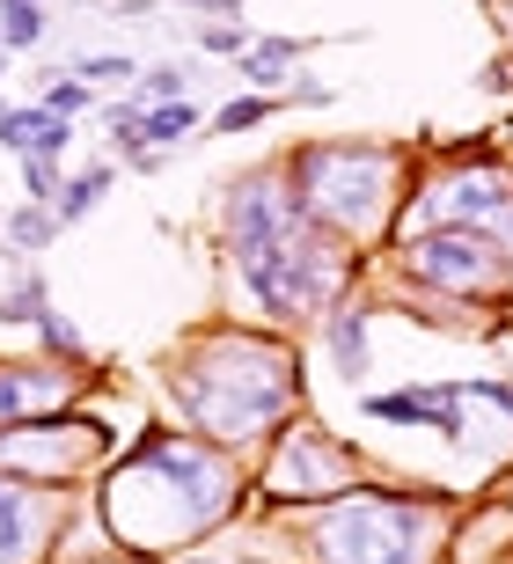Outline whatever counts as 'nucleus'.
<instances>
[{"instance_id":"f257e3e1","label":"nucleus","mask_w":513,"mask_h":564,"mask_svg":"<svg viewBox=\"0 0 513 564\" xmlns=\"http://www.w3.org/2000/svg\"><path fill=\"white\" fill-rule=\"evenodd\" d=\"M287 397H293L287 352H279V345H249V337L205 345L199 367H191V381H184L191 419L213 425V433H227V440H249L257 425H271Z\"/></svg>"},{"instance_id":"f03ea898","label":"nucleus","mask_w":513,"mask_h":564,"mask_svg":"<svg viewBox=\"0 0 513 564\" xmlns=\"http://www.w3.org/2000/svg\"><path fill=\"white\" fill-rule=\"evenodd\" d=\"M432 513L418 499H338L316 521L323 564H426Z\"/></svg>"},{"instance_id":"7ed1b4c3","label":"nucleus","mask_w":513,"mask_h":564,"mask_svg":"<svg viewBox=\"0 0 513 564\" xmlns=\"http://www.w3.org/2000/svg\"><path fill=\"white\" fill-rule=\"evenodd\" d=\"M389 184V154L367 147H301V206L330 220H367Z\"/></svg>"},{"instance_id":"20e7f679","label":"nucleus","mask_w":513,"mask_h":564,"mask_svg":"<svg viewBox=\"0 0 513 564\" xmlns=\"http://www.w3.org/2000/svg\"><path fill=\"white\" fill-rule=\"evenodd\" d=\"M410 272L432 279V286H448V293H477V286H499L506 257H499V242H484V235L440 228V235H426V242L410 250Z\"/></svg>"},{"instance_id":"39448f33","label":"nucleus","mask_w":513,"mask_h":564,"mask_svg":"<svg viewBox=\"0 0 513 564\" xmlns=\"http://www.w3.org/2000/svg\"><path fill=\"white\" fill-rule=\"evenodd\" d=\"M440 206V220H513V184L499 176V169H462V176H448V184L426 198V213Z\"/></svg>"},{"instance_id":"423d86ee","label":"nucleus","mask_w":513,"mask_h":564,"mask_svg":"<svg viewBox=\"0 0 513 564\" xmlns=\"http://www.w3.org/2000/svg\"><path fill=\"white\" fill-rule=\"evenodd\" d=\"M367 419L382 425H440V433H462V389H404V397H367Z\"/></svg>"},{"instance_id":"0eeeda50","label":"nucleus","mask_w":513,"mask_h":564,"mask_svg":"<svg viewBox=\"0 0 513 564\" xmlns=\"http://www.w3.org/2000/svg\"><path fill=\"white\" fill-rule=\"evenodd\" d=\"M52 403H66V375H52V367H22V359L0 367V425L8 419H38V411H52Z\"/></svg>"},{"instance_id":"6e6552de","label":"nucleus","mask_w":513,"mask_h":564,"mask_svg":"<svg viewBox=\"0 0 513 564\" xmlns=\"http://www.w3.org/2000/svg\"><path fill=\"white\" fill-rule=\"evenodd\" d=\"M38 521H44L38 491H30V484H15V477H0V564H22V557H30Z\"/></svg>"},{"instance_id":"1a4fd4ad","label":"nucleus","mask_w":513,"mask_h":564,"mask_svg":"<svg viewBox=\"0 0 513 564\" xmlns=\"http://www.w3.org/2000/svg\"><path fill=\"white\" fill-rule=\"evenodd\" d=\"M0 147H22V154H60L66 147V118L52 110H0Z\"/></svg>"},{"instance_id":"9d476101","label":"nucleus","mask_w":513,"mask_h":564,"mask_svg":"<svg viewBox=\"0 0 513 564\" xmlns=\"http://www.w3.org/2000/svg\"><path fill=\"white\" fill-rule=\"evenodd\" d=\"M301 44H308V37H265V44H243V74H249V82H279V74L301 59Z\"/></svg>"},{"instance_id":"9b49d317","label":"nucleus","mask_w":513,"mask_h":564,"mask_svg":"<svg viewBox=\"0 0 513 564\" xmlns=\"http://www.w3.org/2000/svg\"><path fill=\"white\" fill-rule=\"evenodd\" d=\"M316 447H323V440H293V447H287V469L271 477V491H308V484H330V462L316 455Z\"/></svg>"},{"instance_id":"f8f14e48","label":"nucleus","mask_w":513,"mask_h":564,"mask_svg":"<svg viewBox=\"0 0 513 564\" xmlns=\"http://www.w3.org/2000/svg\"><path fill=\"white\" fill-rule=\"evenodd\" d=\"M38 37H44L38 0H0V44H8V52H30Z\"/></svg>"},{"instance_id":"ddd939ff","label":"nucleus","mask_w":513,"mask_h":564,"mask_svg":"<svg viewBox=\"0 0 513 564\" xmlns=\"http://www.w3.org/2000/svg\"><path fill=\"white\" fill-rule=\"evenodd\" d=\"M191 126H199V104H154V110H140V147L177 140V132H191Z\"/></svg>"},{"instance_id":"4468645a","label":"nucleus","mask_w":513,"mask_h":564,"mask_svg":"<svg viewBox=\"0 0 513 564\" xmlns=\"http://www.w3.org/2000/svg\"><path fill=\"white\" fill-rule=\"evenodd\" d=\"M330 352H338V367H345V375H360V367H367V323H360V315H338Z\"/></svg>"},{"instance_id":"2eb2a0df","label":"nucleus","mask_w":513,"mask_h":564,"mask_svg":"<svg viewBox=\"0 0 513 564\" xmlns=\"http://www.w3.org/2000/svg\"><path fill=\"white\" fill-rule=\"evenodd\" d=\"M103 184H110V169H88V176H74V184L60 191V220H82V213L103 198Z\"/></svg>"},{"instance_id":"dca6fc26","label":"nucleus","mask_w":513,"mask_h":564,"mask_svg":"<svg viewBox=\"0 0 513 564\" xmlns=\"http://www.w3.org/2000/svg\"><path fill=\"white\" fill-rule=\"evenodd\" d=\"M52 228H60V220H44V206H22L15 220H8V242H15V250H44Z\"/></svg>"},{"instance_id":"f3484780","label":"nucleus","mask_w":513,"mask_h":564,"mask_svg":"<svg viewBox=\"0 0 513 564\" xmlns=\"http://www.w3.org/2000/svg\"><path fill=\"white\" fill-rule=\"evenodd\" d=\"M88 104H96L88 82H52L44 88V110H52V118H74V110H88Z\"/></svg>"},{"instance_id":"a211bd4d","label":"nucleus","mask_w":513,"mask_h":564,"mask_svg":"<svg viewBox=\"0 0 513 564\" xmlns=\"http://www.w3.org/2000/svg\"><path fill=\"white\" fill-rule=\"evenodd\" d=\"M177 88H184V66H154V74H140V96H132V104H154V96H177Z\"/></svg>"},{"instance_id":"6ab92c4d","label":"nucleus","mask_w":513,"mask_h":564,"mask_svg":"<svg viewBox=\"0 0 513 564\" xmlns=\"http://www.w3.org/2000/svg\"><path fill=\"white\" fill-rule=\"evenodd\" d=\"M132 74V59H118V52H103V59H74V82H125Z\"/></svg>"},{"instance_id":"aec40b11","label":"nucleus","mask_w":513,"mask_h":564,"mask_svg":"<svg viewBox=\"0 0 513 564\" xmlns=\"http://www.w3.org/2000/svg\"><path fill=\"white\" fill-rule=\"evenodd\" d=\"M265 118H271V96H249V104H227V110H221V126H227V132L265 126Z\"/></svg>"},{"instance_id":"412c9836","label":"nucleus","mask_w":513,"mask_h":564,"mask_svg":"<svg viewBox=\"0 0 513 564\" xmlns=\"http://www.w3.org/2000/svg\"><path fill=\"white\" fill-rule=\"evenodd\" d=\"M22 176H30L38 198H52V184H60V176H52V154H22Z\"/></svg>"},{"instance_id":"4be33fe9","label":"nucleus","mask_w":513,"mask_h":564,"mask_svg":"<svg viewBox=\"0 0 513 564\" xmlns=\"http://www.w3.org/2000/svg\"><path fill=\"white\" fill-rule=\"evenodd\" d=\"M205 52H235V59H243V30H213V37H205Z\"/></svg>"},{"instance_id":"5701e85b","label":"nucleus","mask_w":513,"mask_h":564,"mask_svg":"<svg viewBox=\"0 0 513 564\" xmlns=\"http://www.w3.org/2000/svg\"><path fill=\"white\" fill-rule=\"evenodd\" d=\"M191 8H235V0H191Z\"/></svg>"}]
</instances>
